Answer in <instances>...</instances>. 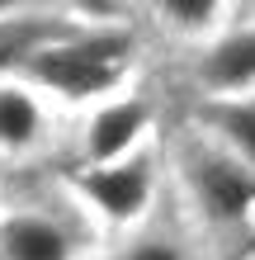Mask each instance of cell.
Here are the masks:
<instances>
[{"label":"cell","instance_id":"obj_1","mask_svg":"<svg viewBox=\"0 0 255 260\" xmlns=\"http://www.w3.org/2000/svg\"><path fill=\"white\" fill-rule=\"evenodd\" d=\"M166 180L170 208L194 227L213 260H250L255 255V166L208 142L199 128L170 118L166 137Z\"/></svg>","mask_w":255,"mask_h":260},{"label":"cell","instance_id":"obj_2","mask_svg":"<svg viewBox=\"0 0 255 260\" xmlns=\"http://www.w3.org/2000/svg\"><path fill=\"white\" fill-rule=\"evenodd\" d=\"M142 24H71L62 38L43 48L19 67V76L38 95H48L62 109H95V104L142 85Z\"/></svg>","mask_w":255,"mask_h":260},{"label":"cell","instance_id":"obj_3","mask_svg":"<svg viewBox=\"0 0 255 260\" xmlns=\"http://www.w3.org/2000/svg\"><path fill=\"white\" fill-rule=\"evenodd\" d=\"M62 185L90 213V222L104 232V241H118V237L137 232V227H147L170 204L161 142L128 161H114V166H71Z\"/></svg>","mask_w":255,"mask_h":260},{"label":"cell","instance_id":"obj_4","mask_svg":"<svg viewBox=\"0 0 255 260\" xmlns=\"http://www.w3.org/2000/svg\"><path fill=\"white\" fill-rule=\"evenodd\" d=\"M104 232L66 194L48 204H14L0 213V260H99Z\"/></svg>","mask_w":255,"mask_h":260},{"label":"cell","instance_id":"obj_5","mask_svg":"<svg viewBox=\"0 0 255 260\" xmlns=\"http://www.w3.org/2000/svg\"><path fill=\"white\" fill-rule=\"evenodd\" d=\"M170 128V109L161 104L152 85H132L123 95L95 104L81 114L76 123V142H71V166H114L128 161L137 151L156 147Z\"/></svg>","mask_w":255,"mask_h":260},{"label":"cell","instance_id":"obj_6","mask_svg":"<svg viewBox=\"0 0 255 260\" xmlns=\"http://www.w3.org/2000/svg\"><path fill=\"white\" fill-rule=\"evenodd\" d=\"M185 100H227L255 95V5H241L236 19L208 48L179 57L175 71Z\"/></svg>","mask_w":255,"mask_h":260},{"label":"cell","instance_id":"obj_7","mask_svg":"<svg viewBox=\"0 0 255 260\" xmlns=\"http://www.w3.org/2000/svg\"><path fill=\"white\" fill-rule=\"evenodd\" d=\"M57 142V104L24 76H0V156L33 161Z\"/></svg>","mask_w":255,"mask_h":260},{"label":"cell","instance_id":"obj_8","mask_svg":"<svg viewBox=\"0 0 255 260\" xmlns=\"http://www.w3.org/2000/svg\"><path fill=\"white\" fill-rule=\"evenodd\" d=\"M236 0H156V5H142V19H147V34L166 43V52L175 57H189L208 48L222 28L236 19Z\"/></svg>","mask_w":255,"mask_h":260},{"label":"cell","instance_id":"obj_9","mask_svg":"<svg viewBox=\"0 0 255 260\" xmlns=\"http://www.w3.org/2000/svg\"><path fill=\"white\" fill-rule=\"evenodd\" d=\"M179 123L199 128L208 142L232 151L236 161L255 166V95H227V100H179Z\"/></svg>","mask_w":255,"mask_h":260},{"label":"cell","instance_id":"obj_10","mask_svg":"<svg viewBox=\"0 0 255 260\" xmlns=\"http://www.w3.org/2000/svg\"><path fill=\"white\" fill-rule=\"evenodd\" d=\"M99 260H213V255H208V246L194 237V227L166 204L147 227L109 241Z\"/></svg>","mask_w":255,"mask_h":260},{"label":"cell","instance_id":"obj_11","mask_svg":"<svg viewBox=\"0 0 255 260\" xmlns=\"http://www.w3.org/2000/svg\"><path fill=\"white\" fill-rule=\"evenodd\" d=\"M250 260H255V255H250Z\"/></svg>","mask_w":255,"mask_h":260}]
</instances>
